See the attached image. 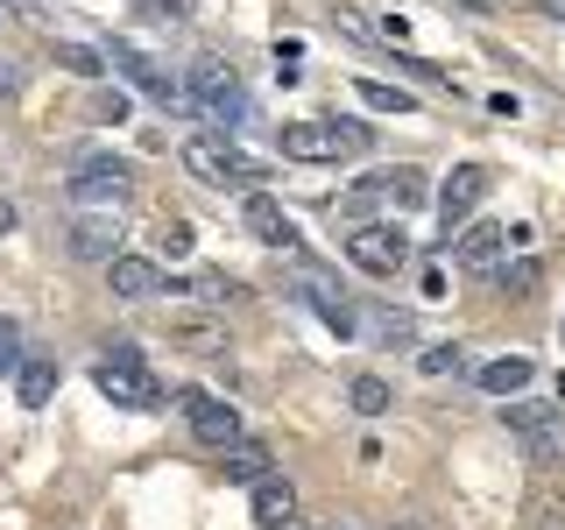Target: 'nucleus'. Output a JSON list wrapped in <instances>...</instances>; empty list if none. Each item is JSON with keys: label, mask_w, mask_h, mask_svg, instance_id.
<instances>
[{"label": "nucleus", "mask_w": 565, "mask_h": 530, "mask_svg": "<svg viewBox=\"0 0 565 530\" xmlns=\"http://www.w3.org/2000/svg\"><path fill=\"white\" fill-rule=\"evenodd\" d=\"M170 340L191 347V353H205V361H226V326H220V318H205V311H177L170 318Z\"/></svg>", "instance_id": "nucleus-15"}, {"label": "nucleus", "mask_w": 565, "mask_h": 530, "mask_svg": "<svg viewBox=\"0 0 565 530\" xmlns=\"http://www.w3.org/2000/svg\"><path fill=\"white\" fill-rule=\"evenodd\" d=\"M297 517V488H290V474H262L255 481V523L262 530H282Z\"/></svg>", "instance_id": "nucleus-16"}, {"label": "nucleus", "mask_w": 565, "mask_h": 530, "mask_svg": "<svg viewBox=\"0 0 565 530\" xmlns=\"http://www.w3.org/2000/svg\"><path fill=\"white\" fill-rule=\"evenodd\" d=\"M93 382H99V396L128 403V411H156V403H163V382L149 375V361H141L135 347H106L93 361Z\"/></svg>", "instance_id": "nucleus-5"}, {"label": "nucleus", "mask_w": 565, "mask_h": 530, "mask_svg": "<svg viewBox=\"0 0 565 530\" xmlns=\"http://www.w3.org/2000/svg\"><path fill=\"white\" fill-rule=\"evenodd\" d=\"M347 262L361 276H396L403 262H411V241L396 234V226H353V241H347Z\"/></svg>", "instance_id": "nucleus-9"}, {"label": "nucleus", "mask_w": 565, "mask_h": 530, "mask_svg": "<svg viewBox=\"0 0 565 530\" xmlns=\"http://www.w3.org/2000/svg\"><path fill=\"white\" fill-rule=\"evenodd\" d=\"M332 22H340V29L353 35V43H375V29H367V14H353V8H340V14H332Z\"/></svg>", "instance_id": "nucleus-27"}, {"label": "nucleus", "mask_w": 565, "mask_h": 530, "mask_svg": "<svg viewBox=\"0 0 565 530\" xmlns=\"http://www.w3.org/2000/svg\"><path fill=\"white\" fill-rule=\"evenodd\" d=\"M247 234H255L262 247H276V255H297L305 247V234H297V220L282 212L269 191H247Z\"/></svg>", "instance_id": "nucleus-11"}, {"label": "nucleus", "mask_w": 565, "mask_h": 530, "mask_svg": "<svg viewBox=\"0 0 565 530\" xmlns=\"http://www.w3.org/2000/svg\"><path fill=\"white\" fill-rule=\"evenodd\" d=\"M177 411L191 417V438H199V446H212V453H226V446H241V411L234 403H220V396H205V389H184V396H177Z\"/></svg>", "instance_id": "nucleus-7"}, {"label": "nucleus", "mask_w": 565, "mask_h": 530, "mask_svg": "<svg viewBox=\"0 0 565 530\" xmlns=\"http://www.w3.org/2000/svg\"><path fill=\"white\" fill-rule=\"evenodd\" d=\"M14 347H22V332L0 318V368H22V353H14Z\"/></svg>", "instance_id": "nucleus-30"}, {"label": "nucleus", "mask_w": 565, "mask_h": 530, "mask_svg": "<svg viewBox=\"0 0 565 530\" xmlns=\"http://www.w3.org/2000/svg\"><path fill=\"white\" fill-rule=\"evenodd\" d=\"M93 114H99V120H120V114H128V93H120V85H114V93H99Z\"/></svg>", "instance_id": "nucleus-29"}, {"label": "nucleus", "mask_w": 565, "mask_h": 530, "mask_svg": "<svg viewBox=\"0 0 565 530\" xmlns=\"http://www.w3.org/2000/svg\"><path fill=\"white\" fill-rule=\"evenodd\" d=\"M347 403H353L361 417H382V411H388V382H382V375H361V382L347 389Z\"/></svg>", "instance_id": "nucleus-24"}, {"label": "nucleus", "mask_w": 565, "mask_h": 530, "mask_svg": "<svg viewBox=\"0 0 565 530\" xmlns=\"http://www.w3.org/2000/svg\"><path fill=\"white\" fill-rule=\"evenodd\" d=\"M502 424H509V432H516L537 459L558 453V411H552V403H502Z\"/></svg>", "instance_id": "nucleus-13"}, {"label": "nucleus", "mask_w": 565, "mask_h": 530, "mask_svg": "<svg viewBox=\"0 0 565 530\" xmlns=\"http://www.w3.org/2000/svg\"><path fill=\"white\" fill-rule=\"evenodd\" d=\"M353 93H361L375 114H417V99L403 93V85H382V78H353Z\"/></svg>", "instance_id": "nucleus-23"}, {"label": "nucleus", "mask_w": 565, "mask_h": 530, "mask_svg": "<svg viewBox=\"0 0 565 530\" xmlns=\"http://www.w3.org/2000/svg\"><path fill=\"white\" fill-rule=\"evenodd\" d=\"M184 93H191V114H205L212 128H241L247 120V93H241V71L226 64V57H199L191 64V78H184Z\"/></svg>", "instance_id": "nucleus-3"}, {"label": "nucleus", "mask_w": 565, "mask_h": 530, "mask_svg": "<svg viewBox=\"0 0 565 530\" xmlns=\"http://www.w3.org/2000/svg\"><path fill=\"white\" fill-rule=\"evenodd\" d=\"M367 149H375V135L361 120H290L282 128V156L290 163H353Z\"/></svg>", "instance_id": "nucleus-1"}, {"label": "nucleus", "mask_w": 565, "mask_h": 530, "mask_svg": "<svg viewBox=\"0 0 565 530\" xmlns=\"http://www.w3.org/2000/svg\"><path fill=\"white\" fill-rule=\"evenodd\" d=\"M106 283H114L120 305H141V297L163 290V269H156L149 255H114V262H106Z\"/></svg>", "instance_id": "nucleus-14"}, {"label": "nucleus", "mask_w": 565, "mask_h": 530, "mask_svg": "<svg viewBox=\"0 0 565 530\" xmlns=\"http://www.w3.org/2000/svg\"><path fill=\"white\" fill-rule=\"evenodd\" d=\"M530 375H537V368H530L523 353H502V361L481 368V389L488 396H516V389H530Z\"/></svg>", "instance_id": "nucleus-19"}, {"label": "nucleus", "mask_w": 565, "mask_h": 530, "mask_svg": "<svg viewBox=\"0 0 565 530\" xmlns=\"http://www.w3.org/2000/svg\"><path fill=\"white\" fill-rule=\"evenodd\" d=\"M220 467H226V481H247V488H255L262 474H276V467H269V453H262L255 438H241V446H226V453H220Z\"/></svg>", "instance_id": "nucleus-20"}, {"label": "nucleus", "mask_w": 565, "mask_h": 530, "mask_svg": "<svg viewBox=\"0 0 565 530\" xmlns=\"http://www.w3.org/2000/svg\"><path fill=\"white\" fill-rule=\"evenodd\" d=\"M141 14H170V22H184L191 0H141Z\"/></svg>", "instance_id": "nucleus-31"}, {"label": "nucleus", "mask_w": 565, "mask_h": 530, "mask_svg": "<svg viewBox=\"0 0 565 530\" xmlns=\"http://www.w3.org/2000/svg\"><path fill=\"white\" fill-rule=\"evenodd\" d=\"M375 184H382V199H396L403 212H411V205H424V199H431V191H424V170H411V163H396V170H382V177H375Z\"/></svg>", "instance_id": "nucleus-21"}, {"label": "nucleus", "mask_w": 565, "mask_h": 530, "mask_svg": "<svg viewBox=\"0 0 565 530\" xmlns=\"http://www.w3.org/2000/svg\"><path fill=\"white\" fill-rule=\"evenodd\" d=\"M452 255H459V269H473V276H481V269H502V226H467Z\"/></svg>", "instance_id": "nucleus-18"}, {"label": "nucleus", "mask_w": 565, "mask_h": 530, "mask_svg": "<svg viewBox=\"0 0 565 530\" xmlns=\"http://www.w3.org/2000/svg\"><path fill=\"white\" fill-rule=\"evenodd\" d=\"M537 283H544V269H537V262H530V255L516 262V269H502V290H509V297H530V290H537Z\"/></svg>", "instance_id": "nucleus-25"}, {"label": "nucleus", "mask_w": 565, "mask_h": 530, "mask_svg": "<svg viewBox=\"0 0 565 530\" xmlns=\"http://www.w3.org/2000/svg\"><path fill=\"white\" fill-rule=\"evenodd\" d=\"M106 71L135 78V93H149L156 106H170V114H191V93H184V78H170V64H156L141 43H128V35H114V43H106Z\"/></svg>", "instance_id": "nucleus-4"}, {"label": "nucleus", "mask_w": 565, "mask_h": 530, "mask_svg": "<svg viewBox=\"0 0 565 530\" xmlns=\"http://www.w3.org/2000/svg\"><path fill=\"white\" fill-rule=\"evenodd\" d=\"M375 43H388V50H403V43H411V22H403V14H388V22L375 29Z\"/></svg>", "instance_id": "nucleus-28"}, {"label": "nucleus", "mask_w": 565, "mask_h": 530, "mask_svg": "<svg viewBox=\"0 0 565 530\" xmlns=\"http://www.w3.org/2000/svg\"><path fill=\"white\" fill-rule=\"evenodd\" d=\"M481 191H488V163H452V177L431 191V199H438V226H446V241H452V226H467V212L481 205Z\"/></svg>", "instance_id": "nucleus-10"}, {"label": "nucleus", "mask_w": 565, "mask_h": 530, "mask_svg": "<svg viewBox=\"0 0 565 530\" xmlns=\"http://www.w3.org/2000/svg\"><path fill=\"white\" fill-rule=\"evenodd\" d=\"M318 530H347V523H318Z\"/></svg>", "instance_id": "nucleus-35"}, {"label": "nucleus", "mask_w": 565, "mask_h": 530, "mask_svg": "<svg viewBox=\"0 0 565 530\" xmlns=\"http://www.w3.org/2000/svg\"><path fill=\"white\" fill-rule=\"evenodd\" d=\"M8 93H14V64L0 57V99H8Z\"/></svg>", "instance_id": "nucleus-32"}, {"label": "nucleus", "mask_w": 565, "mask_h": 530, "mask_svg": "<svg viewBox=\"0 0 565 530\" xmlns=\"http://www.w3.org/2000/svg\"><path fill=\"white\" fill-rule=\"evenodd\" d=\"M290 290L305 297V305L318 311V326H332V332H340V340H353V332H361V311H353V297H347L340 283L326 276V269H318V262H297Z\"/></svg>", "instance_id": "nucleus-6"}, {"label": "nucleus", "mask_w": 565, "mask_h": 530, "mask_svg": "<svg viewBox=\"0 0 565 530\" xmlns=\"http://www.w3.org/2000/svg\"><path fill=\"white\" fill-rule=\"evenodd\" d=\"M71 205H120L135 191V170L120 163V156H93V163H78L71 170Z\"/></svg>", "instance_id": "nucleus-8"}, {"label": "nucleus", "mask_w": 565, "mask_h": 530, "mask_svg": "<svg viewBox=\"0 0 565 530\" xmlns=\"http://www.w3.org/2000/svg\"><path fill=\"white\" fill-rule=\"evenodd\" d=\"M282 530H318V523H297V517H290V523H282Z\"/></svg>", "instance_id": "nucleus-34"}, {"label": "nucleus", "mask_w": 565, "mask_h": 530, "mask_svg": "<svg viewBox=\"0 0 565 530\" xmlns=\"http://www.w3.org/2000/svg\"><path fill=\"white\" fill-rule=\"evenodd\" d=\"M64 247H71V262H114L120 220H114V212H78V220H71V234H64Z\"/></svg>", "instance_id": "nucleus-12"}, {"label": "nucleus", "mask_w": 565, "mask_h": 530, "mask_svg": "<svg viewBox=\"0 0 565 530\" xmlns=\"http://www.w3.org/2000/svg\"><path fill=\"white\" fill-rule=\"evenodd\" d=\"M50 57H57V71H71V78H106V50H85V43H50Z\"/></svg>", "instance_id": "nucleus-22"}, {"label": "nucleus", "mask_w": 565, "mask_h": 530, "mask_svg": "<svg viewBox=\"0 0 565 530\" xmlns=\"http://www.w3.org/2000/svg\"><path fill=\"white\" fill-rule=\"evenodd\" d=\"M14 396H22V411H43V403L57 396V361H50V353H29V361L14 368Z\"/></svg>", "instance_id": "nucleus-17"}, {"label": "nucleus", "mask_w": 565, "mask_h": 530, "mask_svg": "<svg viewBox=\"0 0 565 530\" xmlns=\"http://www.w3.org/2000/svg\"><path fill=\"white\" fill-rule=\"evenodd\" d=\"M467 368V347H431L424 353V375H459Z\"/></svg>", "instance_id": "nucleus-26"}, {"label": "nucleus", "mask_w": 565, "mask_h": 530, "mask_svg": "<svg viewBox=\"0 0 565 530\" xmlns=\"http://www.w3.org/2000/svg\"><path fill=\"white\" fill-rule=\"evenodd\" d=\"M177 156H184V170L199 177V184H220V191H226V184H247V191H255L262 177H269V163H255V156H247L234 135H191Z\"/></svg>", "instance_id": "nucleus-2"}, {"label": "nucleus", "mask_w": 565, "mask_h": 530, "mask_svg": "<svg viewBox=\"0 0 565 530\" xmlns=\"http://www.w3.org/2000/svg\"><path fill=\"white\" fill-rule=\"evenodd\" d=\"M388 530H417V523H388Z\"/></svg>", "instance_id": "nucleus-36"}, {"label": "nucleus", "mask_w": 565, "mask_h": 530, "mask_svg": "<svg viewBox=\"0 0 565 530\" xmlns=\"http://www.w3.org/2000/svg\"><path fill=\"white\" fill-rule=\"evenodd\" d=\"M0 234H14V205L8 199H0Z\"/></svg>", "instance_id": "nucleus-33"}]
</instances>
